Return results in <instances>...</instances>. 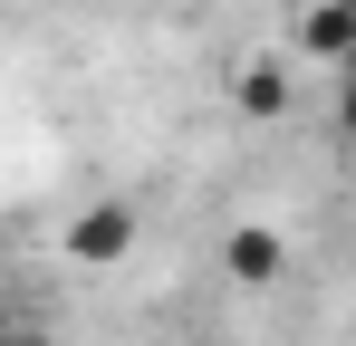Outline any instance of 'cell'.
I'll return each instance as SVG.
<instances>
[{
	"label": "cell",
	"mask_w": 356,
	"mask_h": 346,
	"mask_svg": "<svg viewBox=\"0 0 356 346\" xmlns=\"http://www.w3.org/2000/svg\"><path fill=\"white\" fill-rule=\"evenodd\" d=\"M135 231H145V212H135L125 192H97V202L67 222V260H77V270H116L125 250H135Z\"/></svg>",
	"instance_id": "obj_1"
},
{
	"label": "cell",
	"mask_w": 356,
	"mask_h": 346,
	"mask_svg": "<svg viewBox=\"0 0 356 346\" xmlns=\"http://www.w3.org/2000/svg\"><path fill=\"white\" fill-rule=\"evenodd\" d=\"M222 270H232L241 288H270L280 270H289V250H280V231H270V222H241L232 240H222Z\"/></svg>",
	"instance_id": "obj_2"
},
{
	"label": "cell",
	"mask_w": 356,
	"mask_h": 346,
	"mask_svg": "<svg viewBox=\"0 0 356 346\" xmlns=\"http://www.w3.org/2000/svg\"><path fill=\"white\" fill-rule=\"evenodd\" d=\"M232 106L250 115V125H270V115H289V106H298V97H289V67H280V58H250V67L232 77Z\"/></svg>",
	"instance_id": "obj_3"
},
{
	"label": "cell",
	"mask_w": 356,
	"mask_h": 346,
	"mask_svg": "<svg viewBox=\"0 0 356 346\" xmlns=\"http://www.w3.org/2000/svg\"><path fill=\"white\" fill-rule=\"evenodd\" d=\"M298 49L337 67V58L356 49V0H308V19H298Z\"/></svg>",
	"instance_id": "obj_4"
},
{
	"label": "cell",
	"mask_w": 356,
	"mask_h": 346,
	"mask_svg": "<svg viewBox=\"0 0 356 346\" xmlns=\"http://www.w3.org/2000/svg\"><path fill=\"white\" fill-rule=\"evenodd\" d=\"M0 346H58V337H49V327H10V318H0Z\"/></svg>",
	"instance_id": "obj_5"
}]
</instances>
